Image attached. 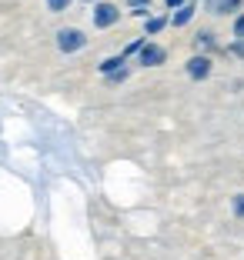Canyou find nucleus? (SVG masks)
Wrapping results in <instances>:
<instances>
[{
  "instance_id": "1",
  "label": "nucleus",
  "mask_w": 244,
  "mask_h": 260,
  "mask_svg": "<svg viewBox=\"0 0 244 260\" xmlns=\"http://www.w3.org/2000/svg\"><path fill=\"white\" fill-rule=\"evenodd\" d=\"M84 47H87L84 30H77V27L57 30V50H61V54H77V50H84Z\"/></svg>"
},
{
  "instance_id": "2",
  "label": "nucleus",
  "mask_w": 244,
  "mask_h": 260,
  "mask_svg": "<svg viewBox=\"0 0 244 260\" xmlns=\"http://www.w3.org/2000/svg\"><path fill=\"white\" fill-rule=\"evenodd\" d=\"M117 20H121V10H117V4H111V0H97V4H94V27H97V30L114 27Z\"/></svg>"
},
{
  "instance_id": "3",
  "label": "nucleus",
  "mask_w": 244,
  "mask_h": 260,
  "mask_svg": "<svg viewBox=\"0 0 244 260\" xmlns=\"http://www.w3.org/2000/svg\"><path fill=\"white\" fill-rule=\"evenodd\" d=\"M164 60H168V50H164L160 44H144L138 50V63L141 67H160Z\"/></svg>"
},
{
  "instance_id": "4",
  "label": "nucleus",
  "mask_w": 244,
  "mask_h": 260,
  "mask_svg": "<svg viewBox=\"0 0 244 260\" xmlns=\"http://www.w3.org/2000/svg\"><path fill=\"white\" fill-rule=\"evenodd\" d=\"M211 70H214V63H211L207 54H194L191 60H187V77H191V80H207Z\"/></svg>"
},
{
  "instance_id": "5",
  "label": "nucleus",
  "mask_w": 244,
  "mask_h": 260,
  "mask_svg": "<svg viewBox=\"0 0 244 260\" xmlns=\"http://www.w3.org/2000/svg\"><path fill=\"white\" fill-rule=\"evenodd\" d=\"M194 14H198V7H194V0H191V4H184V7H177V14L171 17V23H174V27H187V23L194 20Z\"/></svg>"
},
{
  "instance_id": "6",
  "label": "nucleus",
  "mask_w": 244,
  "mask_h": 260,
  "mask_svg": "<svg viewBox=\"0 0 244 260\" xmlns=\"http://www.w3.org/2000/svg\"><path fill=\"white\" fill-rule=\"evenodd\" d=\"M241 0H211V14H234Z\"/></svg>"
},
{
  "instance_id": "7",
  "label": "nucleus",
  "mask_w": 244,
  "mask_h": 260,
  "mask_svg": "<svg viewBox=\"0 0 244 260\" xmlns=\"http://www.w3.org/2000/svg\"><path fill=\"white\" fill-rule=\"evenodd\" d=\"M168 23H171V17H151V20L144 23V34H147V37H154V34H160Z\"/></svg>"
},
{
  "instance_id": "8",
  "label": "nucleus",
  "mask_w": 244,
  "mask_h": 260,
  "mask_svg": "<svg viewBox=\"0 0 244 260\" xmlns=\"http://www.w3.org/2000/svg\"><path fill=\"white\" fill-rule=\"evenodd\" d=\"M124 63H127V60H124V54H117V57H107V60H100V74H114V70H121L124 67Z\"/></svg>"
},
{
  "instance_id": "9",
  "label": "nucleus",
  "mask_w": 244,
  "mask_h": 260,
  "mask_svg": "<svg viewBox=\"0 0 244 260\" xmlns=\"http://www.w3.org/2000/svg\"><path fill=\"white\" fill-rule=\"evenodd\" d=\"M194 44H198V50H214V47H218V40H214L211 30H201L198 37H194Z\"/></svg>"
},
{
  "instance_id": "10",
  "label": "nucleus",
  "mask_w": 244,
  "mask_h": 260,
  "mask_svg": "<svg viewBox=\"0 0 244 260\" xmlns=\"http://www.w3.org/2000/svg\"><path fill=\"white\" fill-rule=\"evenodd\" d=\"M231 214H234L237 220H244V193H234V197H231Z\"/></svg>"
},
{
  "instance_id": "11",
  "label": "nucleus",
  "mask_w": 244,
  "mask_h": 260,
  "mask_svg": "<svg viewBox=\"0 0 244 260\" xmlns=\"http://www.w3.org/2000/svg\"><path fill=\"white\" fill-rule=\"evenodd\" d=\"M127 4H130V10H134L138 17H144L147 7H151V0H127Z\"/></svg>"
},
{
  "instance_id": "12",
  "label": "nucleus",
  "mask_w": 244,
  "mask_h": 260,
  "mask_svg": "<svg viewBox=\"0 0 244 260\" xmlns=\"http://www.w3.org/2000/svg\"><path fill=\"white\" fill-rule=\"evenodd\" d=\"M124 80H127V67L114 70V74H107V84H124Z\"/></svg>"
},
{
  "instance_id": "13",
  "label": "nucleus",
  "mask_w": 244,
  "mask_h": 260,
  "mask_svg": "<svg viewBox=\"0 0 244 260\" xmlns=\"http://www.w3.org/2000/svg\"><path fill=\"white\" fill-rule=\"evenodd\" d=\"M47 7H50L53 14H64V10L70 7V0H47Z\"/></svg>"
},
{
  "instance_id": "14",
  "label": "nucleus",
  "mask_w": 244,
  "mask_h": 260,
  "mask_svg": "<svg viewBox=\"0 0 244 260\" xmlns=\"http://www.w3.org/2000/svg\"><path fill=\"white\" fill-rule=\"evenodd\" d=\"M234 37H237V40H244V14H237V17H234Z\"/></svg>"
},
{
  "instance_id": "15",
  "label": "nucleus",
  "mask_w": 244,
  "mask_h": 260,
  "mask_svg": "<svg viewBox=\"0 0 244 260\" xmlns=\"http://www.w3.org/2000/svg\"><path fill=\"white\" fill-rule=\"evenodd\" d=\"M231 54H234V57H244V40H234V44H231Z\"/></svg>"
},
{
  "instance_id": "16",
  "label": "nucleus",
  "mask_w": 244,
  "mask_h": 260,
  "mask_svg": "<svg viewBox=\"0 0 244 260\" xmlns=\"http://www.w3.org/2000/svg\"><path fill=\"white\" fill-rule=\"evenodd\" d=\"M168 4V10H177V7H184V4H191V0H164Z\"/></svg>"
},
{
  "instance_id": "17",
  "label": "nucleus",
  "mask_w": 244,
  "mask_h": 260,
  "mask_svg": "<svg viewBox=\"0 0 244 260\" xmlns=\"http://www.w3.org/2000/svg\"><path fill=\"white\" fill-rule=\"evenodd\" d=\"M84 4H97V0H84Z\"/></svg>"
}]
</instances>
